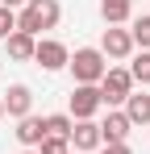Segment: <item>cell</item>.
Returning <instances> with one entry per match:
<instances>
[{"instance_id": "cell-1", "label": "cell", "mask_w": 150, "mask_h": 154, "mask_svg": "<svg viewBox=\"0 0 150 154\" xmlns=\"http://www.w3.org/2000/svg\"><path fill=\"white\" fill-rule=\"evenodd\" d=\"M58 17H63L58 0H29V4L21 8V17H17V29L38 38L42 29H54V25H58Z\"/></svg>"}, {"instance_id": "cell-2", "label": "cell", "mask_w": 150, "mask_h": 154, "mask_svg": "<svg viewBox=\"0 0 150 154\" xmlns=\"http://www.w3.org/2000/svg\"><path fill=\"white\" fill-rule=\"evenodd\" d=\"M67 67L75 71V83H100V79L108 75V58L100 54V46H83V50H75Z\"/></svg>"}, {"instance_id": "cell-3", "label": "cell", "mask_w": 150, "mask_h": 154, "mask_svg": "<svg viewBox=\"0 0 150 154\" xmlns=\"http://www.w3.org/2000/svg\"><path fill=\"white\" fill-rule=\"evenodd\" d=\"M129 92H133L129 67H108V75L100 79V100H104V104H125Z\"/></svg>"}, {"instance_id": "cell-4", "label": "cell", "mask_w": 150, "mask_h": 154, "mask_svg": "<svg viewBox=\"0 0 150 154\" xmlns=\"http://www.w3.org/2000/svg\"><path fill=\"white\" fill-rule=\"evenodd\" d=\"M104 100H100V83H75L71 92V121H92Z\"/></svg>"}, {"instance_id": "cell-5", "label": "cell", "mask_w": 150, "mask_h": 154, "mask_svg": "<svg viewBox=\"0 0 150 154\" xmlns=\"http://www.w3.org/2000/svg\"><path fill=\"white\" fill-rule=\"evenodd\" d=\"M33 63H38L42 71H63V67L71 63V50H67L63 42H54V38H38V50H33Z\"/></svg>"}, {"instance_id": "cell-6", "label": "cell", "mask_w": 150, "mask_h": 154, "mask_svg": "<svg viewBox=\"0 0 150 154\" xmlns=\"http://www.w3.org/2000/svg\"><path fill=\"white\" fill-rule=\"evenodd\" d=\"M100 54H104V58H129V54H133V38H129V29L108 25L104 38H100Z\"/></svg>"}, {"instance_id": "cell-7", "label": "cell", "mask_w": 150, "mask_h": 154, "mask_svg": "<svg viewBox=\"0 0 150 154\" xmlns=\"http://www.w3.org/2000/svg\"><path fill=\"white\" fill-rule=\"evenodd\" d=\"M17 142H21L25 150H38L42 142H46V117H21L17 121Z\"/></svg>"}, {"instance_id": "cell-8", "label": "cell", "mask_w": 150, "mask_h": 154, "mask_svg": "<svg viewBox=\"0 0 150 154\" xmlns=\"http://www.w3.org/2000/svg\"><path fill=\"white\" fill-rule=\"evenodd\" d=\"M0 100H4V112H8V117H17V121H21V117H29V108H33V92H29L25 83H13Z\"/></svg>"}, {"instance_id": "cell-9", "label": "cell", "mask_w": 150, "mask_h": 154, "mask_svg": "<svg viewBox=\"0 0 150 154\" xmlns=\"http://www.w3.org/2000/svg\"><path fill=\"white\" fill-rule=\"evenodd\" d=\"M129 117L125 112H108L104 121H100V137H104V146H125V137H129Z\"/></svg>"}, {"instance_id": "cell-10", "label": "cell", "mask_w": 150, "mask_h": 154, "mask_svg": "<svg viewBox=\"0 0 150 154\" xmlns=\"http://www.w3.org/2000/svg\"><path fill=\"white\" fill-rule=\"evenodd\" d=\"M71 146H75L79 154L100 150V146H104V137H100V125H96V121H75V129H71Z\"/></svg>"}, {"instance_id": "cell-11", "label": "cell", "mask_w": 150, "mask_h": 154, "mask_svg": "<svg viewBox=\"0 0 150 154\" xmlns=\"http://www.w3.org/2000/svg\"><path fill=\"white\" fill-rule=\"evenodd\" d=\"M125 117H129V125H150V96L146 92H129Z\"/></svg>"}, {"instance_id": "cell-12", "label": "cell", "mask_w": 150, "mask_h": 154, "mask_svg": "<svg viewBox=\"0 0 150 154\" xmlns=\"http://www.w3.org/2000/svg\"><path fill=\"white\" fill-rule=\"evenodd\" d=\"M4 46H8V58L25 63V58H33V50H38V38H33V33H21V29H17V33H13V38L4 42Z\"/></svg>"}, {"instance_id": "cell-13", "label": "cell", "mask_w": 150, "mask_h": 154, "mask_svg": "<svg viewBox=\"0 0 150 154\" xmlns=\"http://www.w3.org/2000/svg\"><path fill=\"white\" fill-rule=\"evenodd\" d=\"M129 13H133V0H100V17H104L108 25L129 21Z\"/></svg>"}, {"instance_id": "cell-14", "label": "cell", "mask_w": 150, "mask_h": 154, "mask_svg": "<svg viewBox=\"0 0 150 154\" xmlns=\"http://www.w3.org/2000/svg\"><path fill=\"white\" fill-rule=\"evenodd\" d=\"M71 129H75L71 112H54V117H46V133H54V137H71Z\"/></svg>"}, {"instance_id": "cell-15", "label": "cell", "mask_w": 150, "mask_h": 154, "mask_svg": "<svg viewBox=\"0 0 150 154\" xmlns=\"http://www.w3.org/2000/svg\"><path fill=\"white\" fill-rule=\"evenodd\" d=\"M129 75H133V83H142V88L150 83V50L133 54V63H129Z\"/></svg>"}, {"instance_id": "cell-16", "label": "cell", "mask_w": 150, "mask_h": 154, "mask_svg": "<svg viewBox=\"0 0 150 154\" xmlns=\"http://www.w3.org/2000/svg\"><path fill=\"white\" fill-rule=\"evenodd\" d=\"M129 38H133V46L150 50V17H138V21H133V29H129Z\"/></svg>"}, {"instance_id": "cell-17", "label": "cell", "mask_w": 150, "mask_h": 154, "mask_svg": "<svg viewBox=\"0 0 150 154\" xmlns=\"http://www.w3.org/2000/svg\"><path fill=\"white\" fill-rule=\"evenodd\" d=\"M38 154H71V137H54V133H46V142L38 146Z\"/></svg>"}, {"instance_id": "cell-18", "label": "cell", "mask_w": 150, "mask_h": 154, "mask_svg": "<svg viewBox=\"0 0 150 154\" xmlns=\"http://www.w3.org/2000/svg\"><path fill=\"white\" fill-rule=\"evenodd\" d=\"M13 33H17V13H13V8H4V4H0V38H4V42H8V38H13Z\"/></svg>"}, {"instance_id": "cell-19", "label": "cell", "mask_w": 150, "mask_h": 154, "mask_svg": "<svg viewBox=\"0 0 150 154\" xmlns=\"http://www.w3.org/2000/svg\"><path fill=\"white\" fill-rule=\"evenodd\" d=\"M100 154H129V146H104Z\"/></svg>"}, {"instance_id": "cell-20", "label": "cell", "mask_w": 150, "mask_h": 154, "mask_svg": "<svg viewBox=\"0 0 150 154\" xmlns=\"http://www.w3.org/2000/svg\"><path fill=\"white\" fill-rule=\"evenodd\" d=\"M0 4H4V8H25L29 0H0Z\"/></svg>"}, {"instance_id": "cell-21", "label": "cell", "mask_w": 150, "mask_h": 154, "mask_svg": "<svg viewBox=\"0 0 150 154\" xmlns=\"http://www.w3.org/2000/svg\"><path fill=\"white\" fill-rule=\"evenodd\" d=\"M0 117H4V100H0Z\"/></svg>"}, {"instance_id": "cell-22", "label": "cell", "mask_w": 150, "mask_h": 154, "mask_svg": "<svg viewBox=\"0 0 150 154\" xmlns=\"http://www.w3.org/2000/svg\"><path fill=\"white\" fill-rule=\"evenodd\" d=\"M21 154H38V150H21Z\"/></svg>"}, {"instance_id": "cell-23", "label": "cell", "mask_w": 150, "mask_h": 154, "mask_svg": "<svg viewBox=\"0 0 150 154\" xmlns=\"http://www.w3.org/2000/svg\"><path fill=\"white\" fill-rule=\"evenodd\" d=\"M75 154H79V150H75Z\"/></svg>"}]
</instances>
